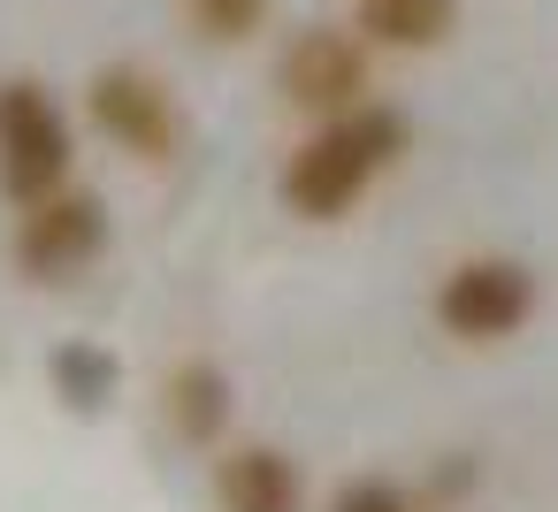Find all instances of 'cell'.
<instances>
[{"label": "cell", "instance_id": "cell-8", "mask_svg": "<svg viewBox=\"0 0 558 512\" xmlns=\"http://www.w3.org/2000/svg\"><path fill=\"white\" fill-rule=\"evenodd\" d=\"M161 413H169V428H177L192 451H207V443H222V428H230V413H238V390H230V375H222L215 359H184V367H169V382H161Z\"/></svg>", "mask_w": 558, "mask_h": 512}, {"label": "cell", "instance_id": "cell-12", "mask_svg": "<svg viewBox=\"0 0 558 512\" xmlns=\"http://www.w3.org/2000/svg\"><path fill=\"white\" fill-rule=\"evenodd\" d=\"M329 512H413V497H405L390 474H352V481L329 497Z\"/></svg>", "mask_w": 558, "mask_h": 512}, {"label": "cell", "instance_id": "cell-9", "mask_svg": "<svg viewBox=\"0 0 558 512\" xmlns=\"http://www.w3.org/2000/svg\"><path fill=\"white\" fill-rule=\"evenodd\" d=\"M352 32L367 47H390V54H428L459 32V0H360Z\"/></svg>", "mask_w": 558, "mask_h": 512}, {"label": "cell", "instance_id": "cell-3", "mask_svg": "<svg viewBox=\"0 0 558 512\" xmlns=\"http://www.w3.org/2000/svg\"><path fill=\"white\" fill-rule=\"evenodd\" d=\"M535 314V276L505 253H482V260H459L444 283H436V321L444 337L459 344H505L520 337Z\"/></svg>", "mask_w": 558, "mask_h": 512}, {"label": "cell", "instance_id": "cell-11", "mask_svg": "<svg viewBox=\"0 0 558 512\" xmlns=\"http://www.w3.org/2000/svg\"><path fill=\"white\" fill-rule=\"evenodd\" d=\"M192 16L207 39H253L268 24V0H192Z\"/></svg>", "mask_w": 558, "mask_h": 512}, {"label": "cell", "instance_id": "cell-4", "mask_svg": "<svg viewBox=\"0 0 558 512\" xmlns=\"http://www.w3.org/2000/svg\"><path fill=\"white\" fill-rule=\"evenodd\" d=\"M85 108H93L100 138L123 146V154H138V161H169L177 138H184V115H177L169 85H161L154 70H131V62H108V70L85 85Z\"/></svg>", "mask_w": 558, "mask_h": 512}, {"label": "cell", "instance_id": "cell-2", "mask_svg": "<svg viewBox=\"0 0 558 512\" xmlns=\"http://www.w3.org/2000/svg\"><path fill=\"white\" fill-rule=\"evenodd\" d=\"M77 169V138H70V115L54 108L47 85L32 77H9L0 85V192L16 207H39L70 184Z\"/></svg>", "mask_w": 558, "mask_h": 512}, {"label": "cell", "instance_id": "cell-7", "mask_svg": "<svg viewBox=\"0 0 558 512\" xmlns=\"http://www.w3.org/2000/svg\"><path fill=\"white\" fill-rule=\"evenodd\" d=\"M215 504L222 512H306V474L276 443H230L215 459Z\"/></svg>", "mask_w": 558, "mask_h": 512}, {"label": "cell", "instance_id": "cell-1", "mask_svg": "<svg viewBox=\"0 0 558 512\" xmlns=\"http://www.w3.org/2000/svg\"><path fill=\"white\" fill-rule=\"evenodd\" d=\"M405 146H413V123L390 100H360L344 115H322V131L283 161L276 192L299 222H344L367 199V184H383L405 161Z\"/></svg>", "mask_w": 558, "mask_h": 512}, {"label": "cell", "instance_id": "cell-6", "mask_svg": "<svg viewBox=\"0 0 558 512\" xmlns=\"http://www.w3.org/2000/svg\"><path fill=\"white\" fill-rule=\"evenodd\" d=\"M100 245H108V207L93 199V192H54V199H39V207H24V222H16V268L32 276V283H62V276H77L85 260H100Z\"/></svg>", "mask_w": 558, "mask_h": 512}, {"label": "cell", "instance_id": "cell-10", "mask_svg": "<svg viewBox=\"0 0 558 512\" xmlns=\"http://www.w3.org/2000/svg\"><path fill=\"white\" fill-rule=\"evenodd\" d=\"M47 382H54V398H62L77 420H100V413L116 405V390H123V367H116V352H108V344L70 337V344H54V352H47Z\"/></svg>", "mask_w": 558, "mask_h": 512}, {"label": "cell", "instance_id": "cell-5", "mask_svg": "<svg viewBox=\"0 0 558 512\" xmlns=\"http://www.w3.org/2000/svg\"><path fill=\"white\" fill-rule=\"evenodd\" d=\"M276 93L306 115H344L367 100V39L360 32H337V24H314L283 47L276 62Z\"/></svg>", "mask_w": 558, "mask_h": 512}]
</instances>
